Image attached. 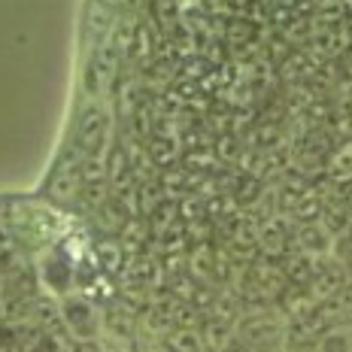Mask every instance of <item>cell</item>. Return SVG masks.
I'll return each mask as SVG.
<instances>
[{"instance_id": "cell-2", "label": "cell", "mask_w": 352, "mask_h": 352, "mask_svg": "<svg viewBox=\"0 0 352 352\" xmlns=\"http://www.w3.org/2000/svg\"><path fill=\"white\" fill-rule=\"evenodd\" d=\"M164 346H167V352H201L204 343H201V337H197L195 331L179 328V331H173L170 337H167Z\"/></svg>"}, {"instance_id": "cell-1", "label": "cell", "mask_w": 352, "mask_h": 352, "mask_svg": "<svg viewBox=\"0 0 352 352\" xmlns=\"http://www.w3.org/2000/svg\"><path fill=\"white\" fill-rule=\"evenodd\" d=\"M64 319H67L70 331L79 337V340H91L94 331H98V319H94V310L85 304L82 298H70L67 304H64Z\"/></svg>"}, {"instance_id": "cell-3", "label": "cell", "mask_w": 352, "mask_h": 352, "mask_svg": "<svg viewBox=\"0 0 352 352\" xmlns=\"http://www.w3.org/2000/svg\"><path fill=\"white\" fill-rule=\"evenodd\" d=\"M270 352H276V349H270Z\"/></svg>"}]
</instances>
